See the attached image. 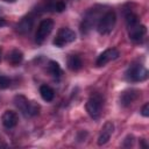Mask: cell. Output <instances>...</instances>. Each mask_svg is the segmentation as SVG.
<instances>
[{
  "instance_id": "1",
  "label": "cell",
  "mask_w": 149,
  "mask_h": 149,
  "mask_svg": "<svg viewBox=\"0 0 149 149\" xmlns=\"http://www.w3.org/2000/svg\"><path fill=\"white\" fill-rule=\"evenodd\" d=\"M104 8H105V6L97 5V6H93L92 8H90L86 12V14L83 17V21L80 23V31L83 34H87L94 26H97L99 19L105 13Z\"/></svg>"
},
{
  "instance_id": "2",
  "label": "cell",
  "mask_w": 149,
  "mask_h": 149,
  "mask_svg": "<svg viewBox=\"0 0 149 149\" xmlns=\"http://www.w3.org/2000/svg\"><path fill=\"white\" fill-rule=\"evenodd\" d=\"M14 105L16 106V108L23 114V116L26 118H33L35 115H37L40 113V105L35 101L29 100L28 98H26L22 94H17L14 97Z\"/></svg>"
},
{
  "instance_id": "3",
  "label": "cell",
  "mask_w": 149,
  "mask_h": 149,
  "mask_svg": "<svg viewBox=\"0 0 149 149\" xmlns=\"http://www.w3.org/2000/svg\"><path fill=\"white\" fill-rule=\"evenodd\" d=\"M116 23V14L114 10H106L97 23V30L100 35H108L115 27Z\"/></svg>"
},
{
  "instance_id": "4",
  "label": "cell",
  "mask_w": 149,
  "mask_h": 149,
  "mask_svg": "<svg viewBox=\"0 0 149 149\" xmlns=\"http://www.w3.org/2000/svg\"><path fill=\"white\" fill-rule=\"evenodd\" d=\"M102 106H104V98L100 94L95 93V94H93L88 98V100L86 101L85 108H86L87 114L93 120H98L101 115Z\"/></svg>"
},
{
  "instance_id": "5",
  "label": "cell",
  "mask_w": 149,
  "mask_h": 149,
  "mask_svg": "<svg viewBox=\"0 0 149 149\" xmlns=\"http://www.w3.org/2000/svg\"><path fill=\"white\" fill-rule=\"evenodd\" d=\"M66 8V3L64 0H42L37 6L35 12L36 13H62Z\"/></svg>"
},
{
  "instance_id": "6",
  "label": "cell",
  "mask_w": 149,
  "mask_h": 149,
  "mask_svg": "<svg viewBox=\"0 0 149 149\" xmlns=\"http://www.w3.org/2000/svg\"><path fill=\"white\" fill-rule=\"evenodd\" d=\"M126 78L129 81H143L148 78V70L141 64H133L126 71Z\"/></svg>"
},
{
  "instance_id": "7",
  "label": "cell",
  "mask_w": 149,
  "mask_h": 149,
  "mask_svg": "<svg viewBox=\"0 0 149 149\" xmlns=\"http://www.w3.org/2000/svg\"><path fill=\"white\" fill-rule=\"evenodd\" d=\"M54 29V21L51 19H44L40 22L36 34H35V41L37 44H42L45 38L50 35V33Z\"/></svg>"
},
{
  "instance_id": "8",
  "label": "cell",
  "mask_w": 149,
  "mask_h": 149,
  "mask_svg": "<svg viewBox=\"0 0 149 149\" xmlns=\"http://www.w3.org/2000/svg\"><path fill=\"white\" fill-rule=\"evenodd\" d=\"M74 40H76V33L70 28H64L63 27L56 34L52 43H54V45H56L58 48H62L65 44H69V43L73 42Z\"/></svg>"
},
{
  "instance_id": "9",
  "label": "cell",
  "mask_w": 149,
  "mask_h": 149,
  "mask_svg": "<svg viewBox=\"0 0 149 149\" xmlns=\"http://www.w3.org/2000/svg\"><path fill=\"white\" fill-rule=\"evenodd\" d=\"M119 56H120V52H119V50H116L115 48L106 49L105 51H102V52L98 56V58H97V61H95V65H97V66H105L107 63H109V62L116 59Z\"/></svg>"
},
{
  "instance_id": "10",
  "label": "cell",
  "mask_w": 149,
  "mask_h": 149,
  "mask_svg": "<svg viewBox=\"0 0 149 149\" xmlns=\"http://www.w3.org/2000/svg\"><path fill=\"white\" fill-rule=\"evenodd\" d=\"M34 23H35V16L33 14H28L26 16H23L16 24V30L22 34V35H26L28 33L31 31L33 27H34Z\"/></svg>"
},
{
  "instance_id": "11",
  "label": "cell",
  "mask_w": 149,
  "mask_h": 149,
  "mask_svg": "<svg viewBox=\"0 0 149 149\" xmlns=\"http://www.w3.org/2000/svg\"><path fill=\"white\" fill-rule=\"evenodd\" d=\"M127 30H128V36L133 42H141L147 34V27L141 22L128 28Z\"/></svg>"
},
{
  "instance_id": "12",
  "label": "cell",
  "mask_w": 149,
  "mask_h": 149,
  "mask_svg": "<svg viewBox=\"0 0 149 149\" xmlns=\"http://www.w3.org/2000/svg\"><path fill=\"white\" fill-rule=\"evenodd\" d=\"M113 132H114V123H113L112 121L105 122V125L102 126V128H101V130H100V134H99V136H98L97 143H98L99 146L106 144V143L109 141V139H111Z\"/></svg>"
},
{
  "instance_id": "13",
  "label": "cell",
  "mask_w": 149,
  "mask_h": 149,
  "mask_svg": "<svg viewBox=\"0 0 149 149\" xmlns=\"http://www.w3.org/2000/svg\"><path fill=\"white\" fill-rule=\"evenodd\" d=\"M1 122H2V126L5 128H7V129L14 128L19 122L17 113L14 112V111H10V109L5 111V113L1 116Z\"/></svg>"
},
{
  "instance_id": "14",
  "label": "cell",
  "mask_w": 149,
  "mask_h": 149,
  "mask_svg": "<svg viewBox=\"0 0 149 149\" xmlns=\"http://www.w3.org/2000/svg\"><path fill=\"white\" fill-rule=\"evenodd\" d=\"M139 95H140V92H139L137 90H135V88L126 90V91H123V92L121 93V95H120V104H121L122 106L127 107V106L132 105V104L137 99Z\"/></svg>"
},
{
  "instance_id": "15",
  "label": "cell",
  "mask_w": 149,
  "mask_h": 149,
  "mask_svg": "<svg viewBox=\"0 0 149 149\" xmlns=\"http://www.w3.org/2000/svg\"><path fill=\"white\" fill-rule=\"evenodd\" d=\"M7 61H8V63H9L10 65H13V66L20 65V64L22 63V61H23V54H22V51L19 50V49H13V50L8 54Z\"/></svg>"
},
{
  "instance_id": "16",
  "label": "cell",
  "mask_w": 149,
  "mask_h": 149,
  "mask_svg": "<svg viewBox=\"0 0 149 149\" xmlns=\"http://www.w3.org/2000/svg\"><path fill=\"white\" fill-rule=\"evenodd\" d=\"M66 64L71 71H79L83 68V61L78 55H69Z\"/></svg>"
},
{
  "instance_id": "17",
  "label": "cell",
  "mask_w": 149,
  "mask_h": 149,
  "mask_svg": "<svg viewBox=\"0 0 149 149\" xmlns=\"http://www.w3.org/2000/svg\"><path fill=\"white\" fill-rule=\"evenodd\" d=\"M40 94L42 97V99L47 102H50L54 100L55 98V91L47 84H43L40 86Z\"/></svg>"
},
{
  "instance_id": "18",
  "label": "cell",
  "mask_w": 149,
  "mask_h": 149,
  "mask_svg": "<svg viewBox=\"0 0 149 149\" xmlns=\"http://www.w3.org/2000/svg\"><path fill=\"white\" fill-rule=\"evenodd\" d=\"M125 21H126V27L128 29V28H130V27L140 23V17H139V15L135 12H133V10L129 9V10H126L125 12Z\"/></svg>"
},
{
  "instance_id": "19",
  "label": "cell",
  "mask_w": 149,
  "mask_h": 149,
  "mask_svg": "<svg viewBox=\"0 0 149 149\" xmlns=\"http://www.w3.org/2000/svg\"><path fill=\"white\" fill-rule=\"evenodd\" d=\"M47 68H48V72H49L52 77H55V78H59V77H61V74H62V69H61L59 64H58L56 61H49Z\"/></svg>"
},
{
  "instance_id": "20",
  "label": "cell",
  "mask_w": 149,
  "mask_h": 149,
  "mask_svg": "<svg viewBox=\"0 0 149 149\" xmlns=\"http://www.w3.org/2000/svg\"><path fill=\"white\" fill-rule=\"evenodd\" d=\"M10 86V79L7 76L0 74V90H6Z\"/></svg>"
},
{
  "instance_id": "21",
  "label": "cell",
  "mask_w": 149,
  "mask_h": 149,
  "mask_svg": "<svg viewBox=\"0 0 149 149\" xmlns=\"http://www.w3.org/2000/svg\"><path fill=\"white\" fill-rule=\"evenodd\" d=\"M134 136L133 135H127L126 136V139L123 140V143H122V146L123 147H126V148H130V147H133L134 146Z\"/></svg>"
},
{
  "instance_id": "22",
  "label": "cell",
  "mask_w": 149,
  "mask_h": 149,
  "mask_svg": "<svg viewBox=\"0 0 149 149\" xmlns=\"http://www.w3.org/2000/svg\"><path fill=\"white\" fill-rule=\"evenodd\" d=\"M141 114H142L143 116H146V118L149 116V104H148V102H146V104L142 106V108H141Z\"/></svg>"
},
{
  "instance_id": "23",
  "label": "cell",
  "mask_w": 149,
  "mask_h": 149,
  "mask_svg": "<svg viewBox=\"0 0 149 149\" xmlns=\"http://www.w3.org/2000/svg\"><path fill=\"white\" fill-rule=\"evenodd\" d=\"M7 24V22H6V20L3 19V17H0V28H2V27H5Z\"/></svg>"
},
{
  "instance_id": "24",
  "label": "cell",
  "mask_w": 149,
  "mask_h": 149,
  "mask_svg": "<svg viewBox=\"0 0 149 149\" xmlns=\"http://www.w3.org/2000/svg\"><path fill=\"white\" fill-rule=\"evenodd\" d=\"M140 142H141V146H142L143 148H147V147H148V144H147V142H146V140H144V139H141V140H140Z\"/></svg>"
},
{
  "instance_id": "25",
  "label": "cell",
  "mask_w": 149,
  "mask_h": 149,
  "mask_svg": "<svg viewBox=\"0 0 149 149\" xmlns=\"http://www.w3.org/2000/svg\"><path fill=\"white\" fill-rule=\"evenodd\" d=\"M2 1H5V2H15L16 0H2Z\"/></svg>"
},
{
  "instance_id": "26",
  "label": "cell",
  "mask_w": 149,
  "mask_h": 149,
  "mask_svg": "<svg viewBox=\"0 0 149 149\" xmlns=\"http://www.w3.org/2000/svg\"><path fill=\"white\" fill-rule=\"evenodd\" d=\"M1 56H2V49H1V47H0V61H1Z\"/></svg>"
}]
</instances>
